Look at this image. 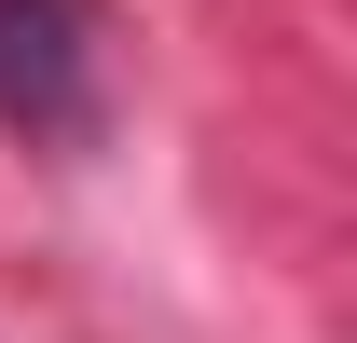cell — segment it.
Instances as JSON below:
<instances>
[{
	"label": "cell",
	"instance_id": "1",
	"mask_svg": "<svg viewBox=\"0 0 357 343\" xmlns=\"http://www.w3.org/2000/svg\"><path fill=\"white\" fill-rule=\"evenodd\" d=\"M0 124L28 137L83 124V0H0Z\"/></svg>",
	"mask_w": 357,
	"mask_h": 343
}]
</instances>
